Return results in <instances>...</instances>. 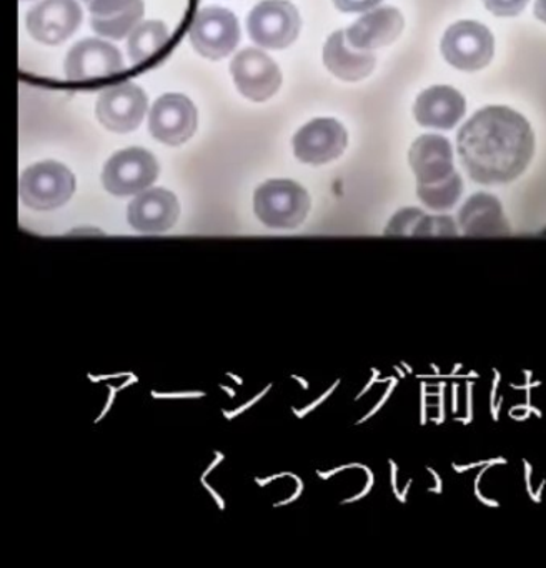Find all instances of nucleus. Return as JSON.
<instances>
[{"instance_id": "a878e982", "label": "nucleus", "mask_w": 546, "mask_h": 568, "mask_svg": "<svg viewBox=\"0 0 546 568\" xmlns=\"http://www.w3.org/2000/svg\"><path fill=\"white\" fill-rule=\"evenodd\" d=\"M533 12H535V18L538 19V21L545 22L546 24V0H536Z\"/></svg>"}, {"instance_id": "9d476101", "label": "nucleus", "mask_w": 546, "mask_h": 568, "mask_svg": "<svg viewBox=\"0 0 546 568\" xmlns=\"http://www.w3.org/2000/svg\"><path fill=\"white\" fill-rule=\"evenodd\" d=\"M149 99L133 84H119L105 89L97 101V118L112 132L135 131L146 112Z\"/></svg>"}, {"instance_id": "2eb2a0df", "label": "nucleus", "mask_w": 546, "mask_h": 568, "mask_svg": "<svg viewBox=\"0 0 546 568\" xmlns=\"http://www.w3.org/2000/svg\"><path fill=\"white\" fill-rule=\"evenodd\" d=\"M408 159L416 185L438 184L455 174L452 144L442 135L426 134L416 139Z\"/></svg>"}, {"instance_id": "1a4fd4ad", "label": "nucleus", "mask_w": 546, "mask_h": 568, "mask_svg": "<svg viewBox=\"0 0 546 568\" xmlns=\"http://www.w3.org/2000/svg\"><path fill=\"white\" fill-rule=\"evenodd\" d=\"M348 135L335 119H315L303 125L293 138V152L303 164L323 165L345 152Z\"/></svg>"}, {"instance_id": "5701e85b", "label": "nucleus", "mask_w": 546, "mask_h": 568, "mask_svg": "<svg viewBox=\"0 0 546 568\" xmlns=\"http://www.w3.org/2000/svg\"><path fill=\"white\" fill-rule=\"evenodd\" d=\"M419 201L432 211H448L463 194V181L458 174H452L445 181L433 185H416Z\"/></svg>"}, {"instance_id": "7ed1b4c3", "label": "nucleus", "mask_w": 546, "mask_h": 568, "mask_svg": "<svg viewBox=\"0 0 546 568\" xmlns=\"http://www.w3.org/2000/svg\"><path fill=\"white\" fill-rule=\"evenodd\" d=\"M443 58L452 68L463 72H478L495 55V39L489 29L475 21H459L443 34Z\"/></svg>"}, {"instance_id": "6e6552de", "label": "nucleus", "mask_w": 546, "mask_h": 568, "mask_svg": "<svg viewBox=\"0 0 546 568\" xmlns=\"http://www.w3.org/2000/svg\"><path fill=\"white\" fill-rule=\"evenodd\" d=\"M233 82L243 98L269 101L282 85L279 65L259 49H245L230 64Z\"/></svg>"}, {"instance_id": "aec40b11", "label": "nucleus", "mask_w": 546, "mask_h": 568, "mask_svg": "<svg viewBox=\"0 0 546 568\" xmlns=\"http://www.w3.org/2000/svg\"><path fill=\"white\" fill-rule=\"evenodd\" d=\"M458 224L463 234L492 237L509 234L508 221L498 199L489 194H475L459 209Z\"/></svg>"}, {"instance_id": "f8f14e48", "label": "nucleus", "mask_w": 546, "mask_h": 568, "mask_svg": "<svg viewBox=\"0 0 546 568\" xmlns=\"http://www.w3.org/2000/svg\"><path fill=\"white\" fill-rule=\"evenodd\" d=\"M82 22V9L75 0H42L27 14V29L36 41L59 45Z\"/></svg>"}, {"instance_id": "393cba45", "label": "nucleus", "mask_w": 546, "mask_h": 568, "mask_svg": "<svg viewBox=\"0 0 546 568\" xmlns=\"http://www.w3.org/2000/svg\"><path fill=\"white\" fill-rule=\"evenodd\" d=\"M383 2V0H333V4L338 11L342 12H366L370 9L376 8V6Z\"/></svg>"}, {"instance_id": "412c9836", "label": "nucleus", "mask_w": 546, "mask_h": 568, "mask_svg": "<svg viewBox=\"0 0 546 568\" xmlns=\"http://www.w3.org/2000/svg\"><path fill=\"white\" fill-rule=\"evenodd\" d=\"M385 234L452 237L456 235V224L448 215H426L419 209L406 207L393 215L386 225Z\"/></svg>"}, {"instance_id": "ddd939ff", "label": "nucleus", "mask_w": 546, "mask_h": 568, "mask_svg": "<svg viewBox=\"0 0 546 568\" xmlns=\"http://www.w3.org/2000/svg\"><path fill=\"white\" fill-rule=\"evenodd\" d=\"M149 129L162 144H183L195 134L196 109L185 95H162L150 111Z\"/></svg>"}, {"instance_id": "f03ea898", "label": "nucleus", "mask_w": 546, "mask_h": 568, "mask_svg": "<svg viewBox=\"0 0 546 568\" xmlns=\"http://www.w3.org/2000/svg\"><path fill=\"white\" fill-rule=\"evenodd\" d=\"M253 209L262 224L270 229H295L310 211V197L293 181H269L253 195Z\"/></svg>"}, {"instance_id": "4468645a", "label": "nucleus", "mask_w": 546, "mask_h": 568, "mask_svg": "<svg viewBox=\"0 0 546 568\" xmlns=\"http://www.w3.org/2000/svg\"><path fill=\"white\" fill-rule=\"evenodd\" d=\"M179 214V201L172 192L165 189H150L130 202L127 219L135 231L143 234H160L175 225Z\"/></svg>"}, {"instance_id": "9b49d317", "label": "nucleus", "mask_w": 546, "mask_h": 568, "mask_svg": "<svg viewBox=\"0 0 546 568\" xmlns=\"http://www.w3.org/2000/svg\"><path fill=\"white\" fill-rule=\"evenodd\" d=\"M119 49L99 39H85L70 49L65 59V75L72 82H92L113 78L122 72Z\"/></svg>"}, {"instance_id": "20e7f679", "label": "nucleus", "mask_w": 546, "mask_h": 568, "mask_svg": "<svg viewBox=\"0 0 546 568\" xmlns=\"http://www.w3.org/2000/svg\"><path fill=\"white\" fill-rule=\"evenodd\" d=\"M75 191V178L59 162L30 165L20 179V199L27 207L52 211L62 207Z\"/></svg>"}, {"instance_id": "f257e3e1", "label": "nucleus", "mask_w": 546, "mask_h": 568, "mask_svg": "<svg viewBox=\"0 0 546 568\" xmlns=\"http://www.w3.org/2000/svg\"><path fill=\"white\" fill-rule=\"evenodd\" d=\"M456 149L473 181L483 185L508 184L532 162L535 134L518 112L489 105L459 129Z\"/></svg>"}, {"instance_id": "dca6fc26", "label": "nucleus", "mask_w": 546, "mask_h": 568, "mask_svg": "<svg viewBox=\"0 0 546 568\" xmlns=\"http://www.w3.org/2000/svg\"><path fill=\"white\" fill-rule=\"evenodd\" d=\"M466 111V101L449 85H433L426 89L413 105V115L422 128L449 131L455 128Z\"/></svg>"}, {"instance_id": "bb28decb", "label": "nucleus", "mask_w": 546, "mask_h": 568, "mask_svg": "<svg viewBox=\"0 0 546 568\" xmlns=\"http://www.w3.org/2000/svg\"><path fill=\"white\" fill-rule=\"evenodd\" d=\"M83 2H85V4H89L90 0H83Z\"/></svg>"}, {"instance_id": "6ab92c4d", "label": "nucleus", "mask_w": 546, "mask_h": 568, "mask_svg": "<svg viewBox=\"0 0 546 568\" xmlns=\"http://www.w3.org/2000/svg\"><path fill=\"white\" fill-rule=\"evenodd\" d=\"M323 62L335 78L356 82L372 74L376 59L370 51L353 48L346 39L345 31H336L330 36L323 48Z\"/></svg>"}, {"instance_id": "0eeeda50", "label": "nucleus", "mask_w": 546, "mask_h": 568, "mask_svg": "<svg viewBox=\"0 0 546 568\" xmlns=\"http://www.w3.org/2000/svg\"><path fill=\"white\" fill-rule=\"evenodd\" d=\"M189 38L200 55L219 61L235 51L240 41L239 22L226 9H202L193 18Z\"/></svg>"}, {"instance_id": "39448f33", "label": "nucleus", "mask_w": 546, "mask_h": 568, "mask_svg": "<svg viewBox=\"0 0 546 568\" xmlns=\"http://www.w3.org/2000/svg\"><path fill=\"white\" fill-rule=\"evenodd\" d=\"M159 178V162L150 152L132 148L117 152L103 168L102 184L117 197L142 194Z\"/></svg>"}, {"instance_id": "f3484780", "label": "nucleus", "mask_w": 546, "mask_h": 568, "mask_svg": "<svg viewBox=\"0 0 546 568\" xmlns=\"http://www.w3.org/2000/svg\"><path fill=\"white\" fill-rule=\"evenodd\" d=\"M405 28L402 12L395 8H380L366 12L365 16L353 22L345 34L350 44L360 51L386 48L393 44Z\"/></svg>"}, {"instance_id": "a211bd4d", "label": "nucleus", "mask_w": 546, "mask_h": 568, "mask_svg": "<svg viewBox=\"0 0 546 568\" xmlns=\"http://www.w3.org/2000/svg\"><path fill=\"white\" fill-rule=\"evenodd\" d=\"M87 6L93 31L115 41L130 34L145 11L143 0H90Z\"/></svg>"}, {"instance_id": "423d86ee", "label": "nucleus", "mask_w": 546, "mask_h": 568, "mask_svg": "<svg viewBox=\"0 0 546 568\" xmlns=\"http://www.w3.org/2000/svg\"><path fill=\"white\" fill-rule=\"evenodd\" d=\"M250 38L266 49L289 48L299 38V11L286 0H263L246 19Z\"/></svg>"}, {"instance_id": "4be33fe9", "label": "nucleus", "mask_w": 546, "mask_h": 568, "mask_svg": "<svg viewBox=\"0 0 546 568\" xmlns=\"http://www.w3.org/2000/svg\"><path fill=\"white\" fill-rule=\"evenodd\" d=\"M170 32L160 21H146L136 26L129 36L127 51L133 65L145 64L162 52L169 42Z\"/></svg>"}, {"instance_id": "b1692460", "label": "nucleus", "mask_w": 546, "mask_h": 568, "mask_svg": "<svg viewBox=\"0 0 546 568\" xmlns=\"http://www.w3.org/2000/svg\"><path fill=\"white\" fill-rule=\"evenodd\" d=\"M529 0H483V4L496 18H516Z\"/></svg>"}]
</instances>
